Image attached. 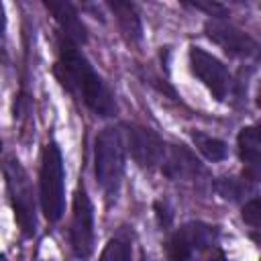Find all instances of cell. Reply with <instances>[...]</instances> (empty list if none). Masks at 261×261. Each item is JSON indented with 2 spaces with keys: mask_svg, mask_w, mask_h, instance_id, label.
Instances as JSON below:
<instances>
[{
  "mask_svg": "<svg viewBox=\"0 0 261 261\" xmlns=\"http://www.w3.org/2000/svg\"><path fill=\"white\" fill-rule=\"evenodd\" d=\"M53 73L57 82L94 114L104 118L116 114V98L110 86L94 69L80 47L63 37L57 39V61Z\"/></svg>",
  "mask_w": 261,
  "mask_h": 261,
  "instance_id": "6da1fadb",
  "label": "cell"
},
{
  "mask_svg": "<svg viewBox=\"0 0 261 261\" xmlns=\"http://www.w3.org/2000/svg\"><path fill=\"white\" fill-rule=\"evenodd\" d=\"M126 147L122 133L114 126H108L98 133L94 143V173L108 198H116L122 184L124 165H126Z\"/></svg>",
  "mask_w": 261,
  "mask_h": 261,
  "instance_id": "7a4b0ae2",
  "label": "cell"
},
{
  "mask_svg": "<svg viewBox=\"0 0 261 261\" xmlns=\"http://www.w3.org/2000/svg\"><path fill=\"white\" fill-rule=\"evenodd\" d=\"M39 202L49 222L61 220L65 212V169L61 149L55 141H49L41 153Z\"/></svg>",
  "mask_w": 261,
  "mask_h": 261,
  "instance_id": "3957f363",
  "label": "cell"
},
{
  "mask_svg": "<svg viewBox=\"0 0 261 261\" xmlns=\"http://www.w3.org/2000/svg\"><path fill=\"white\" fill-rule=\"evenodd\" d=\"M2 173L6 179L10 204L14 210V220L22 237L31 239L37 234V202H35V190L31 184V177L14 155L2 161Z\"/></svg>",
  "mask_w": 261,
  "mask_h": 261,
  "instance_id": "277c9868",
  "label": "cell"
},
{
  "mask_svg": "<svg viewBox=\"0 0 261 261\" xmlns=\"http://www.w3.org/2000/svg\"><path fill=\"white\" fill-rule=\"evenodd\" d=\"M218 239V228L200 220L184 222L179 228H175L167 243H165V253L169 261H188L194 255L206 251L208 247L216 245Z\"/></svg>",
  "mask_w": 261,
  "mask_h": 261,
  "instance_id": "5b68a950",
  "label": "cell"
},
{
  "mask_svg": "<svg viewBox=\"0 0 261 261\" xmlns=\"http://www.w3.org/2000/svg\"><path fill=\"white\" fill-rule=\"evenodd\" d=\"M69 245L77 259H88L94 251V206L82 181L75 188L71 204Z\"/></svg>",
  "mask_w": 261,
  "mask_h": 261,
  "instance_id": "8992f818",
  "label": "cell"
},
{
  "mask_svg": "<svg viewBox=\"0 0 261 261\" xmlns=\"http://www.w3.org/2000/svg\"><path fill=\"white\" fill-rule=\"evenodd\" d=\"M188 61H190V71L208 88V92L218 102L228 98L232 90V75L218 57L204 51L202 47L192 45L188 51Z\"/></svg>",
  "mask_w": 261,
  "mask_h": 261,
  "instance_id": "52a82bcc",
  "label": "cell"
},
{
  "mask_svg": "<svg viewBox=\"0 0 261 261\" xmlns=\"http://www.w3.org/2000/svg\"><path fill=\"white\" fill-rule=\"evenodd\" d=\"M124 147L130 151V157L139 167L153 169L161 165L167 143L151 128L141 124H124Z\"/></svg>",
  "mask_w": 261,
  "mask_h": 261,
  "instance_id": "ba28073f",
  "label": "cell"
},
{
  "mask_svg": "<svg viewBox=\"0 0 261 261\" xmlns=\"http://www.w3.org/2000/svg\"><path fill=\"white\" fill-rule=\"evenodd\" d=\"M204 33L212 43H216L224 53H228L232 57H253V55H257V49H259L257 41L249 33H245L239 27L226 22L224 18L206 20Z\"/></svg>",
  "mask_w": 261,
  "mask_h": 261,
  "instance_id": "9c48e42d",
  "label": "cell"
},
{
  "mask_svg": "<svg viewBox=\"0 0 261 261\" xmlns=\"http://www.w3.org/2000/svg\"><path fill=\"white\" fill-rule=\"evenodd\" d=\"M45 6L53 14V18H55V22L59 27V37L71 41L77 47L88 41V29L82 22V18H80V14H77V10H75V6L71 2H67V0H59V2L51 0V2H45Z\"/></svg>",
  "mask_w": 261,
  "mask_h": 261,
  "instance_id": "30bf717a",
  "label": "cell"
},
{
  "mask_svg": "<svg viewBox=\"0 0 261 261\" xmlns=\"http://www.w3.org/2000/svg\"><path fill=\"white\" fill-rule=\"evenodd\" d=\"M159 167L169 179H188L202 171L200 161L184 145H167Z\"/></svg>",
  "mask_w": 261,
  "mask_h": 261,
  "instance_id": "8fae6325",
  "label": "cell"
},
{
  "mask_svg": "<svg viewBox=\"0 0 261 261\" xmlns=\"http://www.w3.org/2000/svg\"><path fill=\"white\" fill-rule=\"evenodd\" d=\"M237 147H239V157L247 165L245 179L257 181L259 179V163H261V139H259V128L255 124L243 126L237 135Z\"/></svg>",
  "mask_w": 261,
  "mask_h": 261,
  "instance_id": "7c38bea8",
  "label": "cell"
},
{
  "mask_svg": "<svg viewBox=\"0 0 261 261\" xmlns=\"http://www.w3.org/2000/svg\"><path fill=\"white\" fill-rule=\"evenodd\" d=\"M108 8L112 10L120 33L124 35V39L128 43H137L143 39V24H141V16L137 12V6L133 2H122V0H112L108 2Z\"/></svg>",
  "mask_w": 261,
  "mask_h": 261,
  "instance_id": "4fadbf2b",
  "label": "cell"
},
{
  "mask_svg": "<svg viewBox=\"0 0 261 261\" xmlns=\"http://www.w3.org/2000/svg\"><path fill=\"white\" fill-rule=\"evenodd\" d=\"M190 135H192V141H194L196 149H198L208 161L216 163V161H224V159L228 157V147H226L224 141H220V139H216V137H212V135H206V133H202V130H192Z\"/></svg>",
  "mask_w": 261,
  "mask_h": 261,
  "instance_id": "5bb4252c",
  "label": "cell"
},
{
  "mask_svg": "<svg viewBox=\"0 0 261 261\" xmlns=\"http://www.w3.org/2000/svg\"><path fill=\"white\" fill-rule=\"evenodd\" d=\"M130 257H133L130 241L126 237H112L102 249L98 261H130Z\"/></svg>",
  "mask_w": 261,
  "mask_h": 261,
  "instance_id": "9a60e30c",
  "label": "cell"
},
{
  "mask_svg": "<svg viewBox=\"0 0 261 261\" xmlns=\"http://www.w3.org/2000/svg\"><path fill=\"white\" fill-rule=\"evenodd\" d=\"M243 188H245V184L243 181H237L232 177H222V179H216L214 181V190L222 198H230V200H237L243 194Z\"/></svg>",
  "mask_w": 261,
  "mask_h": 261,
  "instance_id": "2e32d148",
  "label": "cell"
},
{
  "mask_svg": "<svg viewBox=\"0 0 261 261\" xmlns=\"http://www.w3.org/2000/svg\"><path fill=\"white\" fill-rule=\"evenodd\" d=\"M243 220H245L249 226L259 228V224H261V200H259V196L251 198V200L243 206Z\"/></svg>",
  "mask_w": 261,
  "mask_h": 261,
  "instance_id": "e0dca14e",
  "label": "cell"
},
{
  "mask_svg": "<svg viewBox=\"0 0 261 261\" xmlns=\"http://www.w3.org/2000/svg\"><path fill=\"white\" fill-rule=\"evenodd\" d=\"M190 6L196 8V10H204L214 18H224L226 16V8L222 4H218V2H192Z\"/></svg>",
  "mask_w": 261,
  "mask_h": 261,
  "instance_id": "ac0fdd59",
  "label": "cell"
},
{
  "mask_svg": "<svg viewBox=\"0 0 261 261\" xmlns=\"http://www.w3.org/2000/svg\"><path fill=\"white\" fill-rule=\"evenodd\" d=\"M198 255H200V257H198L196 261H226L224 251H222V249H218L216 245L208 247L206 251H202V253H198Z\"/></svg>",
  "mask_w": 261,
  "mask_h": 261,
  "instance_id": "d6986e66",
  "label": "cell"
},
{
  "mask_svg": "<svg viewBox=\"0 0 261 261\" xmlns=\"http://www.w3.org/2000/svg\"><path fill=\"white\" fill-rule=\"evenodd\" d=\"M155 214H157V220H159L161 226H169V222H171V212H169V208H167L165 202H161V200L155 202Z\"/></svg>",
  "mask_w": 261,
  "mask_h": 261,
  "instance_id": "ffe728a7",
  "label": "cell"
},
{
  "mask_svg": "<svg viewBox=\"0 0 261 261\" xmlns=\"http://www.w3.org/2000/svg\"><path fill=\"white\" fill-rule=\"evenodd\" d=\"M4 37H6V8L0 2V41H4Z\"/></svg>",
  "mask_w": 261,
  "mask_h": 261,
  "instance_id": "44dd1931",
  "label": "cell"
},
{
  "mask_svg": "<svg viewBox=\"0 0 261 261\" xmlns=\"http://www.w3.org/2000/svg\"><path fill=\"white\" fill-rule=\"evenodd\" d=\"M143 261H155V259H151V257H143Z\"/></svg>",
  "mask_w": 261,
  "mask_h": 261,
  "instance_id": "7402d4cb",
  "label": "cell"
},
{
  "mask_svg": "<svg viewBox=\"0 0 261 261\" xmlns=\"http://www.w3.org/2000/svg\"><path fill=\"white\" fill-rule=\"evenodd\" d=\"M0 261H6V257H4V255H2V253H0Z\"/></svg>",
  "mask_w": 261,
  "mask_h": 261,
  "instance_id": "603a6c76",
  "label": "cell"
},
{
  "mask_svg": "<svg viewBox=\"0 0 261 261\" xmlns=\"http://www.w3.org/2000/svg\"><path fill=\"white\" fill-rule=\"evenodd\" d=\"M0 151H2V139H0Z\"/></svg>",
  "mask_w": 261,
  "mask_h": 261,
  "instance_id": "cb8c5ba5",
  "label": "cell"
}]
</instances>
